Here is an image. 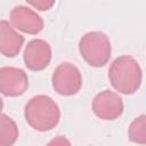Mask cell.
I'll return each mask as SVG.
<instances>
[{"label":"cell","mask_w":146,"mask_h":146,"mask_svg":"<svg viewBox=\"0 0 146 146\" xmlns=\"http://www.w3.org/2000/svg\"><path fill=\"white\" fill-rule=\"evenodd\" d=\"M79 51L83 60L92 67L105 66L112 54L108 36L100 31H91L80 39Z\"/></svg>","instance_id":"cell-3"},{"label":"cell","mask_w":146,"mask_h":146,"mask_svg":"<svg viewBox=\"0 0 146 146\" xmlns=\"http://www.w3.org/2000/svg\"><path fill=\"white\" fill-rule=\"evenodd\" d=\"M24 43V36L7 21H0V54L5 57H16Z\"/></svg>","instance_id":"cell-9"},{"label":"cell","mask_w":146,"mask_h":146,"mask_svg":"<svg viewBox=\"0 0 146 146\" xmlns=\"http://www.w3.org/2000/svg\"><path fill=\"white\" fill-rule=\"evenodd\" d=\"M25 66L31 71L44 70L51 60V47L42 39L31 40L23 52Z\"/></svg>","instance_id":"cell-7"},{"label":"cell","mask_w":146,"mask_h":146,"mask_svg":"<svg viewBox=\"0 0 146 146\" xmlns=\"http://www.w3.org/2000/svg\"><path fill=\"white\" fill-rule=\"evenodd\" d=\"M2 108H3V100H2V98L0 97V115L2 114Z\"/></svg>","instance_id":"cell-14"},{"label":"cell","mask_w":146,"mask_h":146,"mask_svg":"<svg viewBox=\"0 0 146 146\" xmlns=\"http://www.w3.org/2000/svg\"><path fill=\"white\" fill-rule=\"evenodd\" d=\"M64 143L70 144V141H67V140H66L64 137H62V136H58L57 139H54L52 141H50V144H64Z\"/></svg>","instance_id":"cell-13"},{"label":"cell","mask_w":146,"mask_h":146,"mask_svg":"<svg viewBox=\"0 0 146 146\" xmlns=\"http://www.w3.org/2000/svg\"><path fill=\"white\" fill-rule=\"evenodd\" d=\"M18 139V127L7 114L0 115V146H11Z\"/></svg>","instance_id":"cell-10"},{"label":"cell","mask_w":146,"mask_h":146,"mask_svg":"<svg viewBox=\"0 0 146 146\" xmlns=\"http://www.w3.org/2000/svg\"><path fill=\"white\" fill-rule=\"evenodd\" d=\"M129 139L136 144H146V116L144 114L133 119L129 127Z\"/></svg>","instance_id":"cell-11"},{"label":"cell","mask_w":146,"mask_h":146,"mask_svg":"<svg viewBox=\"0 0 146 146\" xmlns=\"http://www.w3.org/2000/svg\"><path fill=\"white\" fill-rule=\"evenodd\" d=\"M24 117L27 124L40 132L52 130L60 120V110L47 95H36L25 105Z\"/></svg>","instance_id":"cell-1"},{"label":"cell","mask_w":146,"mask_h":146,"mask_svg":"<svg viewBox=\"0 0 146 146\" xmlns=\"http://www.w3.org/2000/svg\"><path fill=\"white\" fill-rule=\"evenodd\" d=\"M124 110L123 100L119 94L111 90H103L92 100V112L100 120L113 121L119 119Z\"/></svg>","instance_id":"cell-5"},{"label":"cell","mask_w":146,"mask_h":146,"mask_svg":"<svg viewBox=\"0 0 146 146\" xmlns=\"http://www.w3.org/2000/svg\"><path fill=\"white\" fill-rule=\"evenodd\" d=\"M29 5H31L33 8L40 10V11H46L52 8L55 5L56 0H25Z\"/></svg>","instance_id":"cell-12"},{"label":"cell","mask_w":146,"mask_h":146,"mask_svg":"<svg viewBox=\"0 0 146 146\" xmlns=\"http://www.w3.org/2000/svg\"><path fill=\"white\" fill-rule=\"evenodd\" d=\"M108 80L117 92L123 95L135 94L143 81L139 63L129 55L115 58L108 68Z\"/></svg>","instance_id":"cell-2"},{"label":"cell","mask_w":146,"mask_h":146,"mask_svg":"<svg viewBox=\"0 0 146 146\" xmlns=\"http://www.w3.org/2000/svg\"><path fill=\"white\" fill-rule=\"evenodd\" d=\"M51 84L58 95L73 96L78 94L82 87L81 72L75 65L64 62L55 68L51 75Z\"/></svg>","instance_id":"cell-4"},{"label":"cell","mask_w":146,"mask_h":146,"mask_svg":"<svg viewBox=\"0 0 146 146\" xmlns=\"http://www.w3.org/2000/svg\"><path fill=\"white\" fill-rule=\"evenodd\" d=\"M29 88V76L24 70L13 66L0 67V94L6 97L22 96Z\"/></svg>","instance_id":"cell-6"},{"label":"cell","mask_w":146,"mask_h":146,"mask_svg":"<svg viewBox=\"0 0 146 146\" xmlns=\"http://www.w3.org/2000/svg\"><path fill=\"white\" fill-rule=\"evenodd\" d=\"M10 24L18 31L27 34H38L43 30L42 18L25 6H16L9 14Z\"/></svg>","instance_id":"cell-8"}]
</instances>
